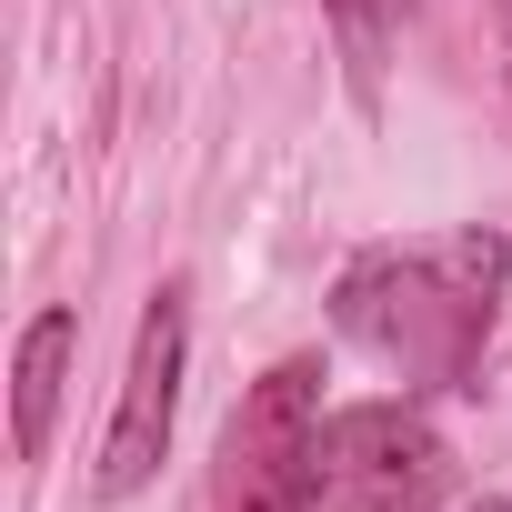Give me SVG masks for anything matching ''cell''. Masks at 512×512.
I'll return each instance as SVG.
<instances>
[{
  "label": "cell",
  "instance_id": "obj_1",
  "mask_svg": "<svg viewBox=\"0 0 512 512\" xmlns=\"http://www.w3.org/2000/svg\"><path fill=\"white\" fill-rule=\"evenodd\" d=\"M512 251L502 231H442V241H382L342 272L332 322L402 382H472L492 312H502Z\"/></svg>",
  "mask_w": 512,
  "mask_h": 512
},
{
  "label": "cell",
  "instance_id": "obj_2",
  "mask_svg": "<svg viewBox=\"0 0 512 512\" xmlns=\"http://www.w3.org/2000/svg\"><path fill=\"white\" fill-rule=\"evenodd\" d=\"M312 492L322 512H432L452 492V452L412 402H352V412H322Z\"/></svg>",
  "mask_w": 512,
  "mask_h": 512
},
{
  "label": "cell",
  "instance_id": "obj_3",
  "mask_svg": "<svg viewBox=\"0 0 512 512\" xmlns=\"http://www.w3.org/2000/svg\"><path fill=\"white\" fill-rule=\"evenodd\" d=\"M312 442H322V372L312 362H272L262 382H251V402L231 412L221 512H322Z\"/></svg>",
  "mask_w": 512,
  "mask_h": 512
},
{
  "label": "cell",
  "instance_id": "obj_4",
  "mask_svg": "<svg viewBox=\"0 0 512 512\" xmlns=\"http://www.w3.org/2000/svg\"><path fill=\"white\" fill-rule=\"evenodd\" d=\"M181 352H191V292L161 282L151 312H141V342H131V372H121V412H111V442H101V502H131L161 452H171V412H181Z\"/></svg>",
  "mask_w": 512,
  "mask_h": 512
},
{
  "label": "cell",
  "instance_id": "obj_5",
  "mask_svg": "<svg viewBox=\"0 0 512 512\" xmlns=\"http://www.w3.org/2000/svg\"><path fill=\"white\" fill-rule=\"evenodd\" d=\"M71 342H81L71 312H41L21 332V362H11V442H21V462L51 452V412H61V382H71Z\"/></svg>",
  "mask_w": 512,
  "mask_h": 512
},
{
  "label": "cell",
  "instance_id": "obj_6",
  "mask_svg": "<svg viewBox=\"0 0 512 512\" xmlns=\"http://www.w3.org/2000/svg\"><path fill=\"white\" fill-rule=\"evenodd\" d=\"M322 11H332V41H342V61H352V101L372 111V101H382V51H392V31H402L412 0H322Z\"/></svg>",
  "mask_w": 512,
  "mask_h": 512
},
{
  "label": "cell",
  "instance_id": "obj_7",
  "mask_svg": "<svg viewBox=\"0 0 512 512\" xmlns=\"http://www.w3.org/2000/svg\"><path fill=\"white\" fill-rule=\"evenodd\" d=\"M462 512H512V502H502V492H482V502H462Z\"/></svg>",
  "mask_w": 512,
  "mask_h": 512
},
{
  "label": "cell",
  "instance_id": "obj_8",
  "mask_svg": "<svg viewBox=\"0 0 512 512\" xmlns=\"http://www.w3.org/2000/svg\"><path fill=\"white\" fill-rule=\"evenodd\" d=\"M502 31H512V0H502Z\"/></svg>",
  "mask_w": 512,
  "mask_h": 512
}]
</instances>
